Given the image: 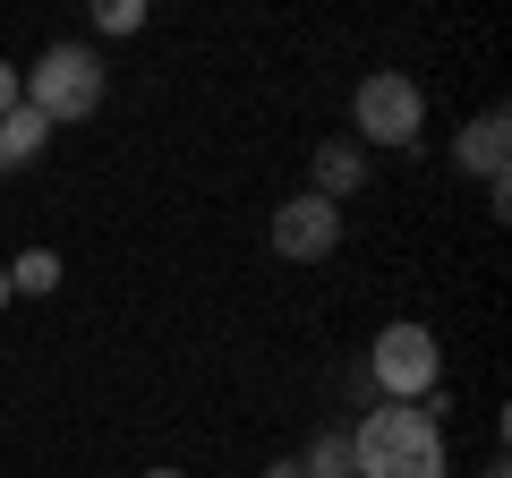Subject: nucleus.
Segmentation results:
<instances>
[{
    "label": "nucleus",
    "mask_w": 512,
    "mask_h": 478,
    "mask_svg": "<svg viewBox=\"0 0 512 478\" xmlns=\"http://www.w3.org/2000/svg\"><path fill=\"white\" fill-rule=\"evenodd\" d=\"M350 146H419V129H427V94H419V77L410 69H367L359 77V94H350Z\"/></svg>",
    "instance_id": "20e7f679"
},
{
    "label": "nucleus",
    "mask_w": 512,
    "mask_h": 478,
    "mask_svg": "<svg viewBox=\"0 0 512 478\" xmlns=\"http://www.w3.org/2000/svg\"><path fill=\"white\" fill-rule=\"evenodd\" d=\"M43 146H52V120H43V111H26V103H18L9 120H0V171H26Z\"/></svg>",
    "instance_id": "6e6552de"
},
{
    "label": "nucleus",
    "mask_w": 512,
    "mask_h": 478,
    "mask_svg": "<svg viewBox=\"0 0 512 478\" xmlns=\"http://www.w3.org/2000/svg\"><path fill=\"white\" fill-rule=\"evenodd\" d=\"M18 103H26V86H18V60H0V120H9Z\"/></svg>",
    "instance_id": "f8f14e48"
},
{
    "label": "nucleus",
    "mask_w": 512,
    "mask_h": 478,
    "mask_svg": "<svg viewBox=\"0 0 512 478\" xmlns=\"http://www.w3.org/2000/svg\"><path fill=\"white\" fill-rule=\"evenodd\" d=\"M333 248H342V205H325L316 188H299V197L274 205V257H291V265H325Z\"/></svg>",
    "instance_id": "39448f33"
},
{
    "label": "nucleus",
    "mask_w": 512,
    "mask_h": 478,
    "mask_svg": "<svg viewBox=\"0 0 512 478\" xmlns=\"http://www.w3.org/2000/svg\"><path fill=\"white\" fill-rule=\"evenodd\" d=\"M94 26H103V35H137V26H146V9H137V0H103V9H94Z\"/></svg>",
    "instance_id": "9b49d317"
},
{
    "label": "nucleus",
    "mask_w": 512,
    "mask_h": 478,
    "mask_svg": "<svg viewBox=\"0 0 512 478\" xmlns=\"http://www.w3.org/2000/svg\"><path fill=\"white\" fill-rule=\"evenodd\" d=\"M308 188H316L325 205L359 197V188H367V146H350V137H325V146L308 154Z\"/></svg>",
    "instance_id": "0eeeda50"
},
{
    "label": "nucleus",
    "mask_w": 512,
    "mask_h": 478,
    "mask_svg": "<svg viewBox=\"0 0 512 478\" xmlns=\"http://www.w3.org/2000/svg\"><path fill=\"white\" fill-rule=\"evenodd\" d=\"M367 385H376V402H427V393L444 385V342L419 325V316H393V325L367 342Z\"/></svg>",
    "instance_id": "7ed1b4c3"
},
{
    "label": "nucleus",
    "mask_w": 512,
    "mask_h": 478,
    "mask_svg": "<svg viewBox=\"0 0 512 478\" xmlns=\"http://www.w3.org/2000/svg\"><path fill=\"white\" fill-rule=\"evenodd\" d=\"M478 478H512V470H504V461H487V470H478Z\"/></svg>",
    "instance_id": "ddd939ff"
},
{
    "label": "nucleus",
    "mask_w": 512,
    "mask_h": 478,
    "mask_svg": "<svg viewBox=\"0 0 512 478\" xmlns=\"http://www.w3.org/2000/svg\"><path fill=\"white\" fill-rule=\"evenodd\" d=\"M504 163H512V111H504V103H487L470 129L453 137V171H461V180H487L495 214H504Z\"/></svg>",
    "instance_id": "423d86ee"
},
{
    "label": "nucleus",
    "mask_w": 512,
    "mask_h": 478,
    "mask_svg": "<svg viewBox=\"0 0 512 478\" xmlns=\"http://www.w3.org/2000/svg\"><path fill=\"white\" fill-rule=\"evenodd\" d=\"M299 478H359V461H350V427H316L308 453H291Z\"/></svg>",
    "instance_id": "1a4fd4ad"
},
{
    "label": "nucleus",
    "mask_w": 512,
    "mask_h": 478,
    "mask_svg": "<svg viewBox=\"0 0 512 478\" xmlns=\"http://www.w3.org/2000/svg\"><path fill=\"white\" fill-rule=\"evenodd\" d=\"M18 86H26V111H43L52 129H69V120H94V111H103L111 69H103L94 43H43V60L18 69Z\"/></svg>",
    "instance_id": "f03ea898"
},
{
    "label": "nucleus",
    "mask_w": 512,
    "mask_h": 478,
    "mask_svg": "<svg viewBox=\"0 0 512 478\" xmlns=\"http://www.w3.org/2000/svg\"><path fill=\"white\" fill-rule=\"evenodd\" d=\"M444 393L427 402H376L350 427V461L359 478H444Z\"/></svg>",
    "instance_id": "f257e3e1"
},
{
    "label": "nucleus",
    "mask_w": 512,
    "mask_h": 478,
    "mask_svg": "<svg viewBox=\"0 0 512 478\" xmlns=\"http://www.w3.org/2000/svg\"><path fill=\"white\" fill-rule=\"evenodd\" d=\"M146 478H188V470H171V461H163V470H146Z\"/></svg>",
    "instance_id": "4468645a"
},
{
    "label": "nucleus",
    "mask_w": 512,
    "mask_h": 478,
    "mask_svg": "<svg viewBox=\"0 0 512 478\" xmlns=\"http://www.w3.org/2000/svg\"><path fill=\"white\" fill-rule=\"evenodd\" d=\"M0 308H9V265H0Z\"/></svg>",
    "instance_id": "2eb2a0df"
},
{
    "label": "nucleus",
    "mask_w": 512,
    "mask_h": 478,
    "mask_svg": "<svg viewBox=\"0 0 512 478\" xmlns=\"http://www.w3.org/2000/svg\"><path fill=\"white\" fill-rule=\"evenodd\" d=\"M60 291V257L52 248H26L18 265H9V299H52Z\"/></svg>",
    "instance_id": "9d476101"
}]
</instances>
